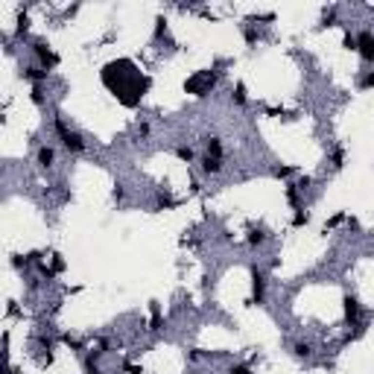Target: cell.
<instances>
[{
    "instance_id": "1",
    "label": "cell",
    "mask_w": 374,
    "mask_h": 374,
    "mask_svg": "<svg viewBox=\"0 0 374 374\" xmlns=\"http://www.w3.org/2000/svg\"><path fill=\"white\" fill-rule=\"evenodd\" d=\"M214 85H217V70H199L196 76H190L184 82V91L193 97H205V94H211Z\"/></svg>"
},
{
    "instance_id": "2",
    "label": "cell",
    "mask_w": 374,
    "mask_h": 374,
    "mask_svg": "<svg viewBox=\"0 0 374 374\" xmlns=\"http://www.w3.org/2000/svg\"><path fill=\"white\" fill-rule=\"evenodd\" d=\"M53 129H56V135L61 138V146H64L67 152H82V149H85L82 135H79V132H73V129H67L61 117H56V120H53Z\"/></svg>"
},
{
    "instance_id": "3",
    "label": "cell",
    "mask_w": 374,
    "mask_h": 374,
    "mask_svg": "<svg viewBox=\"0 0 374 374\" xmlns=\"http://www.w3.org/2000/svg\"><path fill=\"white\" fill-rule=\"evenodd\" d=\"M29 50H32V56L38 59V64H41L44 70H50V67H56V64H59V56H56V53H53V50L47 47V41H41V38H35Z\"/></svg>"
},
{
    "instance_id": "4",
    "label": "cell",
    "mask_w": 374,
    "mask_h": 374,
    "mask_svg": "<svg viewBox=\"0 0 374 374\" xmlns=\"http://www.w3.org/2000/svg\"><path fill=\"white\" fill-rule=\"evenodd\" d=\"M357 50L366 61H374V32H360L357 35Z\"/></svg>"
},
{
    "instance_id": "5",
    "label": "cell",
    "mask_w": 374,
    "mask_h": 374,
    "mask_svg": "<svg viewBox=\"0 0 374 374\" xmlns=\"http://www.w3.org/2000/svg\"><path fill=\"white\" fill-rule=\"evenodd\" d=\"M252 287H255V290H252V304H260L263 295H266V281H263V275H260L257 269L252 272Z\"/></svg>"
},
{
    "instance_id": "6",
    "label": "cell",
    "mask_w": 374,
    "mask_h": 374,
    "mask_svg": "<svg viewBox=\"0 0 374 374\" xmlns=\"http://www.w3.org/2000/svg\"><path fill=\"white\" fill-rule=\"evenodd\" d=\"M35 161H38V167H41V170H50V167H53V161H56V149H53V146H38Z\"/></svg>"
},
{
    "instance_id": "7",
    "label": "cell",
    "mask_w": 374,
    "mask_h": 374,
    "mask_svg": "<svg viewBox=\"0 0 374 374\" xmlns=\"http://www.w3.org/2000/svg\"><path fill=\"white\" fill-rule=\"evenodd\" d=\"M47 73H50V70H44L41 64H35V67H26L20 76H23L26 82H32V85H41V82H47Z\"/></svg>"
},
{
    "instance_id": "8",
    "label": "cell",
    "mask_w": 374,
    "mask_h": 374,
    "mask_svg": "<svg viewBox=\"0 0 374 374\" xmlns=\"http://www.w3.org/2000/svg\"><path fill=\"white\" fill-rule=\"evenodd\" d=\"M345 319H348L351 325L360 322V301H357L354 295H345Z\"/></svg>"
},
{
    "instance_id": "9",
    "label": "cell",
    "mask_w": 374,
    "mask_h": 374,
    "mask_svg": "<svg viewBox=\"0 0 374 374\" xmlns=\"http://www.w3.org/2000/svg\"><path fill=\"white\" fill-rule=\"evenodd\" d=\"M205 149H208L205 155H211V158H219V161H222V140H219V138H208V140H205Z\"/></svg>"
},
{
    "instance_id": "10",
    "label": "cell",
    "mask_w": 374,
    "mask_h": 374,
    "mask_svg": "<svg viewBox=\"0 0 374 374\" xmlns=\"http://www.w3.org/2000/svg\"><path fill=\"white\" fill-rule=\"evenodd\" d=\"M219 170H222V161H219V158H211V155H205V158H202V173L217 176Z\"/></svg>"
},
{
    "instance_id": "11",
    "label": "cell",
    "mask_w": 374,
    "mask_h": 374,
    "mask_svg": "<svg viewBox=\"0 0 374 374\" xmlns=\"http://www.w3.org/2000/svg\"><path fill=\"white\" fill-rule=\"evenodd\" d=\"M287 199H290V205L295 208V211H301V190H298V184L293 181V184H287Z\"/></svg>"
},
{
    "instance_id": "12",
    "label": "cell",
    "mask_w": 374,
    "mask_h": 374,
    "mask_svg": "<svg viewBox=\"0 0 374 374\" xmlns=\"http://www.w3.org/2000/svg\"><path fill=\"white\" fill-rule=\"evenodd\" d=\"M249 243L252 246H263L266 243V231L263 228H249Z\"/></svg>"
},
{
    "instance_id": "13",
    "label": "cell",
    "mask_w": 374,
    "mask_h": 374,
    "mask_svg": "<svg viewBox=\"0 0 374 374\" xmlns=\"http://www.w3.org/2000/svg\"><path fill=\"white\" fill-rule=\"evenodd\" d=\"M29 99H32L35 105H44V88H41V85H32V91H29Z\"/></svg>"
},
{
    "instance_id": "14",
    "label": "cell",
    "mask_w": 374,
    "mask_h": 374,
    "mask_svg": "<svg viewBox=\"0 0 374 374\" xmlns=\"http://www.w3.org/2000/svg\"><path fill=\"white\" fill-rule=\"evenodd\" d=\"M231 99H234L237 105H246V85H243V82H240V85L234 88V94H231Z\"/></svg>"
},
{
    "instance_id": "15",
    "label": "cell",
    "mask_w": 374,
    "mask_h": 374,
    "mask_svg": "<svg viewBox=\"0 0 374 374\" xmlns=\"http://www.w3.org/2000/svg\"><path fill=\"white\" fill-rule=\"evenodd\" d=\"M176 155H178V158H181V161H187V164H190V161H193V158H196V152H193V149H190V146H176Z\"/></svg>"
},
{
    "instance_id": "16",
    "label": "cell",
    "mask_w": 374,
    "mask_h": 374,
    "mask_svg": "<svg viewBox=\"0 0 374 374\" xmlns=\"http://www.w3.org/2000/svg\"><path fill=\"white\" fill-rule=\"evenodd\" d=\"M293 354H295V357H310V354H313V348H310L307 342H295V348H293Z\"/></svg>"
},
{
    "instance_id": "17",
    "label": "cell",
    "mask_w": 374,
    "mask_h": 374,
    "mask_svg": "<svg viewBox=\"0 0 374 374\" xmlns=\"http://www.w3.org/2000/svg\"><path fill=\"white\" fill-rule=\"evenodd\" d=\"M307 222H310V214H304V211H298V214H295V219H293V225H295V228H301V225H307Z\"/></svg>"
},
{
    "instance_id": "18",
    "label": "cell",
    "mask_w": 374,
    "mask_h": 374,
    "mask_svg": "<svg viewBox=\"0 0 374 374\" xmlns=\"http://www.w3.org/2000/svg\"><path fill=\"white\" fill-rule=\"evenodd\" d=\"M164 32H167V20H164V18H158V20H155V38H161Z\"/></svg>"
},
{
    "instance_id": "19",
    "label": "cell",
    "mask_w": 374,
    "mask_h": 374,
    "mask_svg": "<svg viewBox=\"0 0 374 374\" xmlns=\"http://www.w3.org/2000/svg\"><path fill=\"white\" fill-rule=\"evenodd\" d=\"M342 161H345V152H342V149H334V170H339Z\"/></svg>"
},
{
    "instance_id": "20",
    "label": "cell",
    "mask_w": 374,
    "mask_h": 374,
    "mask_svg": "<svg viewBox=\"0 0 374 374\" xmlns=\"http://www.w3.org/2000/svg\"><path fill=\"white\" fill-rule=\"evenodd\" d=\"M360 85H363V88H374V70H369V73L360 79Z\"/></svg>"
},
{
    "instance_id": "21",
    "label": "cell",
    "mask_w": 374,
    "mask_h": 374,
    "mask_svg": "<svg viewBox=\"0 0 374 374\" xmlns=\"http://www.w3.org/2000/svg\"><path fill=\"white\" fill-rule=\"evenodd\" d=\"M275 176H278V178H290V176H293V167H278Z\"/></svg>"
},
{
    "instance_id": "22",
    "label": "cell",
    "mask_w": 374,
    "mask_h": 374,
    "mask_svg": "<svg viewBox=\"0 0 374 374\" xmlns=\"http://www.w3.org/2000/svg\"><path fill=\"white\" fill-rule=\"evenodd\" d=\"M64 342H67V348H73V351H82V342H79V339H73V336H64Z\"/></svg>"
},
{
    "instance_id": "23",
    "label": "cell",
    "mask_w": 374,
    "mask_h": 374,
    "mask_svg": "<svg viewBox=\"0 0 374 374\" xmlns=\"http://www.w3.org/2000/svg\"><path fill=\"white\" fill-rule=\"evenodd\" d=\"M336 20V12H325V26H331Z\"/></svg>"
},
{
    "instance_id": "24",
    "label": "cell",
    "mask_w": 374,
    "mask_h": 374,
    "mask_svg": "<svg viewBox=\"0 0 374 374\" xmlns=\"http://www.w3.org/2000/svg\"><path fill=\"white\" fill-rule=\"evenodd\" d=\"M231 374H252V372H249V366H234Z\"/></svg>"
},
{
    "instance_id": "25",
    "label": "cell",
    "mask_w": 374,
    "mask_h": 374,
    "mask_svg": "<svg viewBox=\"0 0 374 374\" xmlns=\"http://www.w3.org/2000/svg\"><path fill=\"white\" fill-rule=\"evenodd\" d=\"M342 219H345V217H342V214H336V217H334V219H331V222H328V228H334V225H339V222H342Z\"/></svg>"
},
{
    "instance_id": "26",
    "label": "cell",
    "mask_w": 374,
    "mask_h": 374,
    "mask_svg": "<svg viewBox=\"0 0 374 374\" xmlns=\"http://www.w3.org/2000/svg\"><path fill=\"white\" fill-rule=\"evenodd\" d=\"M123 196H126V193H123V187H120V184H117V187H114V199H117V202H120V199H123Z\"/></svg>"
},
{
    "instance_id": "27",
    "label": "cell",
    "mask_w": 374,
    "mask_h": 374,
    "mask_svg": "<svg viewBox=\"0 0 374 374\" xmlns=\"http://www.w3.org/2000/svg\"><path fill=\"white\" fill-rule=\"evenodd\" d=\"M9 374H20V372H18V369H12V372H9Z\"/></svg>"
}]
</instances>
